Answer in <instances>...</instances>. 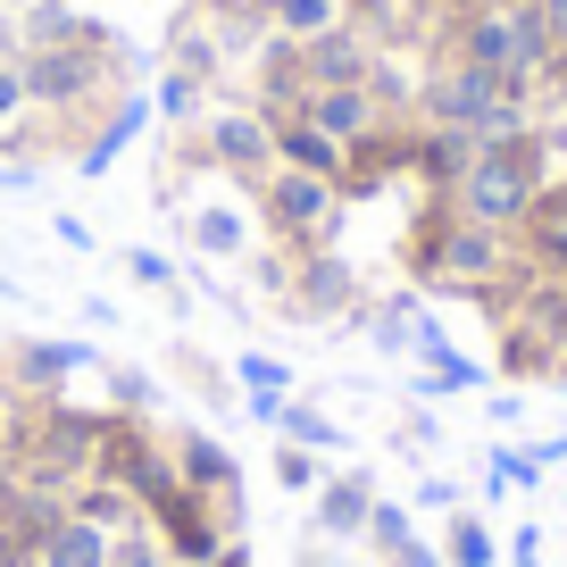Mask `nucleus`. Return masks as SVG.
I'll use <instances>...</instances> for the list:
<instances>
[{"mask_svg": "<svg viewBox=\"0 0 567 567\" xmlns=\"http://www.w3.org/2000/svg\"><path fill=\"white\" fill-rule=\"evenodd\" d=\"M0 392H9V384H0Z\"/></svg>", "mask_w": 567, "mask_h": 567, "instance_id": "obj_51", "label": "nucleus"}, {"mask_svg": "<svg viewBox=\"0 0 567 567\" xmlns=\"http://www.w3.org/2000/svg\"><path fill=\"white\" fill-rule=\"evenodd\" d=\"M417 318H425V292L417 284H401V292H384V301H359V334H368V351H384V359H409V342H417Z\"/></svg>", "mask_w": 567, "mask_h": 567, "instance_id": "obj_17", "label": "nucleus"}, {"mask_svg": "<svg viewBox=\"0 0 567 567\" xmlns=\"http://www.w3.org/2000/svg\"><path fill=\"white\" fill-rule=\"evenodd\" d=\"M101 384H109V417H159L167 409V384L134 359H101Z\"/></svg>", "mask_w": 567, "mask_h": 567, "instance_id": "obj_22", "label": "nucleus"}, {"mask_svg": "<svg viewBox=\"0 0 567 567\" xmlns=\"http://www.w3.org/2000/svg\"><path fill=\"white\" fill-rule=\"evenodd\" d=\"M142 134H151V92H142V84H125L117 101L101 109V125H92V134L75 142V159H68V167H75V176H109V167H117Z\"/></svg>", "mask_w": 567, "mask_h": 567, "instance_id": "obj_11", "label": "nucleus"}, {"mask_svg": "<svg viewBox=\"0 0 567 567\" xmlns=\"http://www.w3.org/2000/svg\"><path fill=\"white\" fill-rule=\"evenodd\" d=\"M167 68L176 75H193V84H209V92H226V51H217V25H209V9H176V25H167Z\"/></svg>", "mask_w": 567, "mask_h": 567, "instance_id": "obj_16", "label": "nucleus"}, {"mask_svg": "<svg viewBox=\"0 0 567 567\" xmlns=\"http://www.w3.org/2000/svg\"><path fill=\"white\" fill-rule=\"evenodd\" d=\"M443 567H501V534L484 526L476 509H451V526H443Z\"/></svg>", "mask_w": 567, "mask_h": 567, "instance_id": "obj_26", "label": "nucleus"}, {"mask_svg": "<svg viewBox=\"0 0 567 567\" xmlns=\"http://www.w3.org/2000/svg\"><path fill=\"white\" fill-rule=\"evenodd\" d=\"M559 501H567V484H559Z\"/></svg>", "mask_w": 567, "mask_h": 567, "instance_id": "obj_50", "label": "nucleus"}, {"mask_svg": "<svg viewBox=\"0 0 567 567\" xmlns=\"http://www.w3.org/2000/svg\"><path fill=\"white\" fill-rule=\"evenodd\" d=\"M250 217H259V243L292 250V259H309V250H334L342 217H351V200H342L334 176H301V167H267L259 184H250Z\"/></svg>", "mask_w": 567, "mask_h": 567, "instance_id": "obj_4", "label": "nucleus"}, {"mask_svg": "<svg viewBox=\"0 0 567 567\" xmlns=\"http://www.w3.org/2000/svg\"><path fill=\"white\" fill-rule=\"evenodd\" d=\"M209 101H217V92H209V84H193V75H176V68H159V75H151V117H159L167 134L200 125V117H209Z\"/></svg>", "mask_w": 567, "mask_h": 567, "instance_id": "obj_24", "label": "nucleus"}, {"mask_svg": "<svg viewBox=\"0 0 567 567\" xmlns=\"http://www.w3.org/2000/svg\"><path fill=\"white\" fill-rule=\"evenodd\" d=\"M151 526H159V543H167V559H176V567H209L226 543H243L250 517L226 509V501H209V493H193V484H176V493L151 509Z\"/></svg>", "mask_w": 567, "mask_h": 567, "instance_id": "obj_7", "label": "nucleus"}, {"mask_svg": "<svg viewBox=\"0 0 567 567\" xmlns=\"http://www.w3.org/2000/svg\"><path fill=\"white\" fill-rule=\"evenodd\" d=\"M101 434H109V409H84V401H68V392H59V401H18V425H9L0 460H9V476L75 493V484L92 476Z\"/></svg>", "mask_w": 567, "mask_h": 567, "instance_id": "obj_2", "label": "nucleus"}, {"mask_svg": "<svg viewBox=\"0 0 567 567\" xmlns=\"http://www.w3.org/2000/svg\"><path fill=\"white\" fill-rule=\"evenodd\" d=\"M42 184V159H0V200L9 193H34Z\"/></svg>", "mask_w": 567, "mask_h": 567, "instance_id": "obj_42", "label": "nucleus"}, {"mask_svg": "<svg viewBox=\"0 0 567 567\" xmlns=\"http://www.w3.org/2000/svg\"><path fill=\"white\" fill-rule=\"evenodd\" d=\"M267 476H276L284 493H318V484H326V451H301V443H276V460H267Z\"/></svg>", "mask_w": 567, "mask_h": 567, "instance_id": "obj_32", "label": "nucleus"}, {"mask_svg": "<svg viewBox=\"0 0 567 567\" xmlns=\"http://www.w3.org/2000/svg\"><path fill=\"white\" fill-rule=\"evenodd\" d=\"M409 509H443L451 517V509H467V501H460V484H451V476H425L417 493H409Z\"/></svg>", "mask_w": 567, "mask_h": 567, "instance_id": "obj_38", "label": "nucleus"}, {"mask_svg": "<svg viewBox=\"0 0 567 567\" xmlns=\"http://www.w3.org/2000/svg\"><path fill=\"white\" fill-rule=\"evenodd\" d=\"M484 384H493V359H467V351L417 368V401H460V392H484Z\"/></svg>", "mask_w": 567, "mask_h": 567, "instance_id": "obj_27", "label": "nucleus"}, {"mask_svg": "<svg viewBox=\"0 0 567 567\" xmlns=\"http://www.w3.org/2000/svg\"><path fill=\"white\" fill-rule=\"evenodd\" d=\"M51 234H59L68 250H101V234H92V226H84L75 209H59V217H51Z\"/></svg>", "mask_w": 567, "mask_h": 567, "instance_id": "obj_43", "label": "nucleus"}, {"mask_svg": "<svg viewBox=\"0 0 567 567\" xmlns=\"http://www.w3.org/2000/svg\"><path fill=\"white\" fill-rule=\"evenodd\" d=\"M534 484H543V460H534L526 443H493L484 451V501H501V493H534Z\"/></svg>", "mask_w": 567, "mask_h": 567, "instance_id": "obj_28", "label": "nucleus"}, {"mask_svg": "<svg viewBox=\"0 0 567 567\" xmlns=\"http://www.w3.org/2000/svg\"><path fill=\"white\" fill-rule=\"evenodd\" d=\"M68 509L84 517V526H101V534H134L142 517H151L134 493H117V484H101V476H84V484H75V493H68Z\"/></svg>", "mask_w": 567, "mask_h": 567, "instance_id": "obj_23", "label": "nucleus"}, {"mask_svg": "<svg viewBox=\"0 0 567 567\" xmlns=\"http://www.w3.org/2000/svg\"><path fill=\"white\" fill-rule=\"evenodd\" d=\"M550 184V151H543V125H526V134H493L476 142V159H467V176L451 184V209L476 217V226L493 234H517V217L534 209V193Z\"/></svg>", "mask_w": 567, "mask_h": 567, "instance_id": "obj_3", "label": "nucleus"}, {"mask_svg": "<svg viewBox=\"0 0 567 567\" xmlns=\"http://www.w3.org/2000/svg\"><path fill=\"white\" fill-rule=\"evenodd\" d=\"M384 443H392V451H409V460H425V451L443 443V417H434V409L417 401V409H401V425H392Z\"/></svg>", "mask_w": 567, "mask_h": 567, "instance_id": "obj_34", "label": "nucleus"}, {"mask_svg": "<svg viewBox=\"0 0 567 567\" xmlns=\"http://www.w3.org/2000/svg\"><path fill=\"white\" fill-rule=\"evenodd\" d=\"M409 534H417V509H409V501H392V493H375V517H368V543H359V550H375V559H384V550H401Z\"/></svg>", "mask_w": 567, "mask_h": 567, "instance_id": "obj_31", "label": "nucleus"}, {"mask_svg": "<svg viewBox=\"0 0 567 567\" xmlns=\"http://www.w3.org/2000/svg\"><path fill=\"white\" fill-rule=\"evenodd\" d=\"M501 567H543V526H517L501 543Z\"/></svg>", "mask_w": 567, "mask_h": 567, "instance_id": "obj_39", "label": "nucleus"}, {"mask_svg": "<svg viewBox=\"0 0 567 567\" xmlns=\"http://www.w3.org/2000/svg\"><path fill=\"white\" fill-rule=\"evenodd\" d=\"M0 476H9V460H0Z\"/></svg>", "mask_w": 567, "mask_h": 567, "instance_id": "obj_49", "label": "nucleus"}, {"mask_svg": "<svg viewBox=\"0 0 567 567\" xmlns=\"http://www.w3.org/2000/svg\"><path fill=\"white\" fill-rule=\"evenodd\" d=\"M84 326H101V334H109V326H117V301H109V292H84Z\"/></svg>", "mask_w": 567, "mask_h": 567, "instance_id": "obj_45", "label": "nucleus"}, {"mask_svg": "<svg viewBox=\"0 0 567 567\" xmlns=\"http://www.w3.org/2000/svg\"><path fill=\"white\" fill-rule=\"evenodd\" d=\"M517 259L534 267V276H567V176H550L543 193H534V209L517 217Z\"/></svg>", "mask_w": 567, "mask_h": 567, "instance_id": "obj_14", "label": "nucleus"}, {"mask_svg": "<svg viewBox=\"0 0 567 567\" xmlns=\"http://www.w3.org/2000/svg\"><path fill=\"white\" fill-rule=\"evenodd\" d=\"M209 567H259V559H250V543H226V550H217Z\"/></svg>", "mask_w": 567, "mask_h": 567, "instance_id": "obj_47", "label": "nucleus"}, {"mask_svg": "<svg viewBox=\"0 0 567 567\" xmlns=\"http://www.w3.org/2000/svg\"><path fill=\"white\" fill-rule=\"evenodd\" d=\"M301 117H309V125H326V134H334L342 151H351V142H368L375 125H384V117H401V109H384L368 84H318V92L301 101Z\"/></svg>", "mask_w": 567, "mask_h": 567, "instance_id": "obj_15", "label": "nucleus"}, {"mask_svg": "<svg viewBox=\"0 0 567 567\" xmlns=\"http://www.w3.org/2000/svg\"><path fill=\"white\" fill-rule=\"evenodd\" d=\"M176 234H184V250H193V259L234 267V259H250V243H259V217H243L234 200H193V209L176 217Z\"/></svg>", "mask_w": 567, "mask_h": 567, "instance_id": "obj_13", "label": "nucleus"}, {"mask_svg": "<svg viewBox=\"0 0 567 567\" xmlns=\"http://www.w3.org/2000/svg\"><path fill=\"white\" fill-rule=\"evenodd\" d=\"M526 451L543 460V476H550V467H567V434H543V443H526Z\"/></svg>", "mask_w": 567, "mask_h": 567, "instance_id": "obj_46", "label": "nucleus"}, {"mask_svg": "<svg viewBox=\"0 0 567 567\" xmlns=\"http://www.w3.org/2000/svg\"><path fill=\"white\" fill-rule=\"evenodd\" d=\"M292 567H351V550H342V543H318V534H301Z\"/></svg>", "mask_w": 567, "mask_h": 567, "instance_id": "obj_41", "label": "nucleus"}, {"mask_svg": "<svg viewBox=\"0 0 567 567\" xmlns=\"http://www.w3.org/2000/svg\"><path fill=\"white\" fill-rule=\"evenodd\" d=\"M276 443H301V451H351V434H342L334 417H326L309 392H284V409H276V425H267Z\"/></svg>", "mask_w": 567, "mask_h": 567, "instance_id": "obj_21", "label": "nucleus"}, {"mask_svg": "<svg viewBox=\"0 0 567 567\" xmlns=\"http://www.w3.org/2000/svg\"><path fill=\"white\" fill-rule=\"evenodd\" d=\"M259 18L276 42H318L326 25H342V0H259Z\"/></svg>", "mask_w": 567, "mask_h": 567, "instance_id": "obj_25", "label": "nucleus"}, {"mask_svg": "<svg viewBox=\"0 0 567 567\" xmlns=\"http://www.w3.org/2000/svg\"><path fill=\"white\" fill-rule=\"evenodd\" d=\"M167 451H176V476L193 484V493H209V501H226V509H243V460L217 443L209 425H167Z\"/></svg>", "mask_w": 567, "mask_h": 567, "instance_id": "obj_12", "label": "nucleus"}, {"mask_svg": "<svg viewBox=\"0 0 567 567\" xmlns=\"http://www.w3.org/2000/svg\"><path fill=\"white\" fill-rule=\"evenodd\" d=\"M267 125H276V167H301V176H334L342 184V159H351V151H342L326 125H309L301 109H292V117H267Z\"/></svg>", "mask_w": 567, "mask_h": 567, "instance_id": "obj_18", "label": "nucleus"}, {"mask_svg": "<svg viewBox=\"0 0 567 567\" xmlns=\"http://www.w3.org/2000/svg\"><path fill=\"white\" fill-rule=\"evenodd\" d=\"M25 567H109V534L84 526V517L68 509V517H59V526L34 543V559H25Z\"/></svg>", "mask_w": 567, "mask_h": 567, "instance_id": "obj_20", "label": "nucleus"}, {"mask_svg": "<svg viewBox=\"0 0 567 567\" xmlns=\"http://www.w3.org/2000/svg\"><path fill=\"white\" fill-rule=\"evenodd\" d=\"M92 476H101V484H117V493H134L142 509H159V501L184 484L159 417H109L101 451H92Z\"/></svg>", "mask_w": 567, "mask_h": 567, "instance_id": "obj_5", "label": "nucleus"}, {"mask_svg": "<svg viewBox=\"0 0 567 567\" xmlns=\"http://www.w3.org/2000/svg\"><path fill=\"white\" fill-rule=\"evenodd\" d=\"M375 567H443V543H425V534H409L401 550H384Z\"/></svg>", "mask_w": 567, "mask_h": 567, "instance_id": "obj_40", "label": "nucleus"}, {"mask_svg": "<svg viewBox=\"0 0 567 567\" xmlns=\"http://www.w3.org/2000/svg\"><path fill=\"white\" fill-rule=\"evenodd\" d=\"M167 368H176V384L193 392V409H200V417H226V409L243 401L234 368H226V359H209V351H193V342H176V351H167Z\"/></svg>", "mask_w": 567, "mask_h": 567, "instance_id": "obj_19", "label": "nucleus"}, {"mask_svg": "<svg viewBox=\"0 0 567 567\" xmlns=\"http://www.w3.org/2000/svg\"><path fill=\"white\" fill-rule=\"evenodd\" d=\"M375 493H384L375 467H342V476H326L318 484V509H309V534L359 550V543H368V517H375Z\"/></svg>", "mask_w": 567, "mask_h": 567, "instance_id": "obj_9", "label": "nucleus"}, {"mask_svg": "<svg viewBox=\"0 0 567 567\" xmlns=\"http://www.w3.org/2000/svg\"><path fill=\"white\" fill-rule=\"evenodd\" d=\"M359 301H368V284L351 276V259L342 250H309V259H292V292L276 309L292 326H351Z\"/></svg>", "mask_w": 567, "mask_h": 567, "instance_id": "obj_8", "label": "nucleus"}, {"mask_svg": "<svg viewBox=\"0 0 567 567\" xmlns=\"http://www.w3.org/2000/svg\"><path fill=\"white\" fill-rule=\"evenodd\" d=\"M401 276L417 292H443V301H484L501 276H517V243L476 226V217H460L443 193H425L409 234H401Z\"/></svg>", "mask_w": 567, "mask_h": 567, "instance_id": "obj_1", "label": "nucleus"}, {"mask_svg": "<svg viewBox=\"0 0 567 567\" xmlns=\"http://www.w3.org/2000/svg\"><path fill=\"white\" fill-rule=\"evenodd\" d=\"M250 284H259L267 301H284V292H292V250H276V243H250Z\"/></svg>", "mask_w": 567, "mask_h": 567, "instance_id": "obj_36", "label": "nucleus"}, {"mask_svg": "<svg viewBox=\"0 0 567 567\" xmlns=\"http://www.w3.org/2000/svg\"><path fill=\"white\" fill-rule=\"evenodd\" d=\"M117 267H125L134 284H151L159 301H167V292H184V267L167 259V250H151V243H125V250H117Z\"/></svg>", "mask_w": 567, "mask_h": 567, "instance_id": "obj_29", "label": "nucleus"}, {"mask_svg": "<svg viewBox=\"0 0 567 567\" xmlns=\"http://www.w3.org/2000/svg\"><path fill=\"white\" fill-rule=\"evenodd\" d=\"M109 567H176V559H167L159 526H151V517H142L134 534H109Z\"/></svg>", "mask_w": 567, "mask_h": 567, "instance_id": "obj_33", "label": "nucleus"}, {"mask_svg": "<svg viewBox=\"0 0 567 567\" xmlns=\"http://www.w3.org/2000/svg\"><path fill=\"white\" fill-rule=\"evenodd\" d=\"M109 351H92V342L75 334H18L0 342V384H9V401H59V392L75 384V375H92Z\"/></svg>", "mask_w": 567, "mask_h": 567, "instance_id": "obj_6", "label": "nucleus"}, {"mask_svg": "<svg viewBox=\"0 0 567 567\" xmlns=\"http://www.w3.org/2000/svg\"><path fill=\"white\" fill-rule=\"evenodd\" d=\"M0 567H18V559H9V543H0Z\"/></svg>", "mask_w": 567, "mask_h": 567, "instance_id": "obj_48", "label": "nucleus"}, {"mask_svg": "<svg viewBox=\"0 0 567 567\" xmlns=\"http://www.w3.org/2000/svg\"><path fill=\"white\" fill-rule=\"evenodd\" d=\"M342 18L368 25L375 42H401V18H409V0H342Z\"/></svg>", "mask_w": 567, "mask_h": 567, "instance_id": "obj_35", "label": "nucleus"}, {"mask_svg": "<svg viewBox=\"0 0 567 567\" xmlns=\"http://www.w3.org/2000/svg\"><path fill=\"white\" fill-rule=\"evenodd\" d=\"M243 409H250V425H276V409H284V392H243Z\"/></svg>", "mask_w": 567, "mask_h": 567, "instance_id": "obj_44", "label": "nucleus"}, {"mask_svg": "<svg viewBox=\"0 0 567 567\" xmlns=\"http://www.w3.org/2000/svg\"><path fill=\"white\" fill-rule=\"evenodd\" d=\"M226 368H234V384H243V392H301V375L284 368L276 351H234Z\"/></svg>", "mask_w": 567, "mask_h": 567, "instance_id": "obj_30", "label": "nucleus"}, {"mask_svg": "<svg viewBox=\"0 0 567 567\" xmlns=\"http://www.w3.org/2000/svg\"><path fill=\"white\" fill-rule=\"evenodd\" d=\"M34 117V101H25V75H18V59H0V134L9 125H25Z\"/></svg>", "mask_w": 567, "mask_h": 567, "instance_id": "obj_37", "label": "nucleus"}, {"mask_svg": "<svg viewBox=\"0 0 567 567\" xmlns=\"http://www.w3.org/2000/svg\"><path fill=\"white\" fill-rule=\"evenodd\" d=\"M292 59H301V84L318 92V84H368V68L384 59V42L368 34V25H326L318 42H292Z\"/></svg>", "mask_w": 567, "mask_h": 567, "instance_id": "obj_10", "label": "nucleus"}]
</instances>
